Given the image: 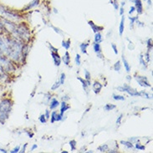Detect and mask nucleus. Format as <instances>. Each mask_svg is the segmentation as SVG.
Returning <instances> with one entry per match:
<instances>
[{"mask_svg":"<svg viewBox=\"0 0 153 153\" xmlns=\"http://www.w3.org/2000/svg\"><path fill=\"white\" fill-rule=\"evenodd\" d=\"M12 109V102L8 99H5L0 102V124H4L8 120Z\"/></svg>","mask_w":153,"mask_h":153,"instance_id":"f257e3e1","label":"nucleus"},{"mask_svg":"<svg viewBox=\"0 0 153 153\" xmlns=\"http://www.w3.org/2000/svg\"><path fill=\"white\" fill-rule=\"evenodd\" d=\"M0 67L4 71H14V67L13 66L11 62L8 60L7 57H5L3 53L0 51Z\"/></svg>","mask_w":153,"mask_h":153,"instance_id":"f03ea898","label":"nucleus"},{"mask_svg":"<svg viewBox=\"0 0 153 153\" xmlns=\"http://www.w3.org/2000/svg\"><path fill=\"white\" fill-rule=\"evenodd\" d=\"M117 90L120 91H122V92H126V93H128L129 95H131V96H137V95L139 96V93L136 90L132 89L128 85H124L123 86L117 87Z\"/></svg>","mask_w":153,"mask_h":153,"instance_id":"7ed1b4c3","label":"nucleus"},{"mask_svg":"<svg viewBox=\"0 0 153 153\" xmlns=\"http://www.w3.org/2000/svg\"><path fill=\"white\" fill-rule=\"evenodd\" d=\"M137 81L139 83V85L142 87H151V84L148 82V79L144 76H137L136 77Z\"/></svg>","mask_w":153,"mask_h":153,"instance_id":"20e7f679","label":"nucleus"},{"mask_svg":"<svg viewBox=\"0 0 153 153\" xmlns=\"http://www.w3.org/2000/svg\"><path fill=\"white\" fill-rule=\"evenodd\" d=\"M51 55H52V58L54 59V65L56 66H59L60 65V63H61V59L59 57V55L58 53H55V52H51Z\"/></svg>","mask_w":153,"mask_h":153,"instance_id":"39448f33","label":"nucleus"},{"mask_svg":"<svg viewBox=\"0 0 153 153\" xmlns=\"http://www.w3.org/2000/svg\"><path fill=\"white\" fill-rule=\"evenodd\" d=\"M133 3L136 5L135 8L137 9V13H138L139 14H141V13H143V9H142V4H141V0H134Z\"/></svg>","mask_w":153,"mask_h":153,"instance_id":"423d86ee","label":"nucleus"},{"mask_svg":"<svg viewBox=\"0 0 153 153\" xmlns=\"http://www.w3.org/2000/svg\"><path fill=\"white\" fill-rule=\"evenodd\" d=\"M88 24H89V25L91 27V29L94 31V33H98V32H100V31H101V30H103L104 29L103 27H100V26L95 25L92 21H89Z\"/></svg>","mask_w":153,"mask_h":153,"instance_id":"0eeeda50","label":"nucleus"},{"mask_svg":"<svg viewBox=\"0 0 153 153\" xmlns=\"http://www.w3.org/2000/svg\"><path fill=\"white\" fill-rule=\"evenodd\" d=\"M94 50L96 54H98L100 58H102V54H101V47H100V45L99 43H95L94 44Z\"/></svg>","mask_w":153,"mask_h":153,"instance_id":"6e6552de","label":"nucleus"},{"mask_svg":"<svg viewBox=\"0 0 153 153\" xmlns=\"http://www.w3.org/2000/svg\"><path fill=\"white\" fill-rule=\"evenodd\" d=\"M70 108H71V107H70V105H68L65 101H63L62 103H61V109H60V116H64V113L67 110H69Z\"/></svg>","mask_w":153,"mask_h":153,"instance_id":"1a4fd4ad","label":"nucleus"},{"mask_svg":"<svg viewBox=\"0 0 153 153\" xmlns=\"http://www.w3.org/2000/svg\"><path fill=\"white\" fill-rule=\"evenodd\" d=\"M62 60L66 65H69V64L71 62V57H70V54H69L68 51H66V52H65V54L63 56Z\"/></svg>","mask_w":153,"mask_h":153,"instance_id":"9d476101","label":"nucleus"},{"mask_svg":"<svg viewBox=\"0 0 153 153\" xmlns=\"http://www.w3.org/2000/svg\"><path fill=\"white\" fill-rule=\"evenodd\" d=\"M101 88H102V85H101V84H100L99 82L94 83V85H93V89H94V91H95V94H98L100 92V91L101 90Z\"/></svg>","mask_w":153,"mask_h":153,"instance_id":"9b49d317","label":"nucleus"},{"mask_svg":"<svg viewBox=\"0 0 153 153\" xmlns=\"http://www.w3.org/2000/svg\"><path fill=\"white\" fill-rule=\"evenodd\" d=\"M77 79H78L81 82V84H82V86H83V88H84L85 91L86 93H88V91H89V90H88V86H89V85H87L86 80H85V79H83L80 78V77H78Z\"/></svg>","mask_w":153,"mask_h":153,"instance_id":"f8f14e48","label":"nucleus"},{"mask_svg":"<svg viewBox=\"0 0 153 153\" xmlns=\"http://www.w3.org/2000/svg\"><path fill=\"white\" fill-rule=\"evenodd\" d=\"M122 61H123V64H124V66L125 69H126V71H127V72H130L131 71V66H130V65H129L128 61L126 59L124 55H122Z\"/></svg>","mask_w":153,"mask_h":153,"instance_id":"ddd939ff","label":"nucleus"},{"mask_svg":"<svg viewBox=\"0 0 153 153\" xmlns=\"http://www.w3.org/2000/svg\"><path fill=\"white\" fill-rule=\"evenodd\" d=\"M124 23H125V17L123 16L121 18V21L120 24V28H119V32H120V35H122V33L124 32Z\"/></svg>","mask_w":153,"mask_h":153,"instance_id":"4468645a","label":"nucleus"},{"mask_svg":"<svg viewBox=\"0 0 153 153\" xmlns=\"http://www.w3.org/2000/svg\"><path fill=\"white\" fill-rule=\"evenodd\" d=\"M59 101L56 99H53L52 100V101H51V103H50V109L51 110H54L55 108H57L59 106Z\"/></svg>","mask_w":153,"mask_h":153,"instance_id":"2eb2a0df","label":"nucleus"},{"mask_svg":"<svg viewBox=\"0 0 153 153\" xmlns=\"http://www.w3.org/2000/svg\"><path fill=\"white\" fill-rule=\"evenodd\" d=\"M85 80H86L87 85L90 86L91 85V73L86 70H85Z\"/></svg>","mask_w":153,"mask_h":153,"instance_id":"dca6fc26","label":"nucleus"},{"mask_svg":"<svg viewBox=\"0 0 153 153\" xmlns=\"http://www.w3.org/2000/svg\"><path fill=\"white\" fill-rule=\"evenodd\" d=\"M89 46V44L88 43H83L80 45V50H81V52H82L83 54H87V51H86V49L87 47Z\"/></svg>","mask_w":153,"mask_h":153,"instance_id":"f3484780","label":"nucleus"},{"mask_svg":"<svg viewBox=\"0 0 153 153\" xmlns=\"http://www.w3.org/2000/svg\"><path fill=\"white\" fill-rule=\"evenodd\" d=\"M116 106L115 105H111V104H106L105 106H104V110L106 111H111L113 109H115Z\"/></svg>","mask_w":153,"mask_h":153,"instance_id":"a211bd4d","label":"nucleus"},{"mask_svg":"<svg viewBox=\"0 0 153 153\" xmlns=\"http://www.w3.org/2000/svg\"><path fill=\"white\" fill-rule=\"evenodd\" d=\"M102 41V35L98 32V33H95V43H100Z\"/></svg>","mask_w":153,"mask_h":153,"instance_id":"6ab92c4d","label":"nucleus"},{"mask_svg":"<svg viewBox=\"0 0 153 153\" xmlns=\"http://www.w3.org/2000/svg\"><path fill=\"white\" fill-rule=\"evenodd\" d=\"M62 46L66 50H69V49H70V47H71V40H70V39H68L67 41H65V40H63V41H62Z\"/></svg>","mask_w":153,"mask_h":153,"instance_id":"aec40b11","label":"nucleus"},{"mask_svg":"<svg viewBox=\"0 0 153 153\" xmlns=\"http://www.w3.org/2000/svg\"><path fill=\"white\" fill-rule=\"evenodd\" d=\"M120 143L121 144H123L124 146H126L127 148H129V149H133V145L131 142H130V141H120Z\"/></svg>","mask_w":153,"mask_h":153,"instance_id":"412c9836","label":"nucleus"},{"mask_svg":"<svg viewBox=\"0 0 153 153\" xmlns=\"http://www.w3.org/2000/svg\"><path fill=\"white\" fill-rule=\"evenodd\" d=\"M120 68H121V64L120 61H117V62L114 65V70L117 72H119L120 71Z\"/></svg>","mask_w":153,"mask_h":153,"instance_id":"4be33fe9","label":"nucleus"},{"mask_svg":"<svg viewBox=\"0 0 153 153\" xmlns=\"http://www.w3.org/2000/svg\"><path fill=\"white\" fill-rule=\"evenodd\" d=\"M5 79H6L5 71L0 67V80H5Z\"/></svg>","mask_w":153,"mask_h":153,"instance_id":"5701e85b","label":"nucleus"},{"mask_svg":"<svg viewBox=\"0 0 153 153\" xmlns=\"http://www.w3.org/2000/svg\"><path fill=\"white\" fill-rule=\"evenodd\" d=\"M139 96H141V97H143V98H146V99H151L152 97H150L149 95L146 92V91H141L140 93H139Z\"/></svg>","mask_w":153,"mask_h":153,"instance_id":"b1692460","label":"nucleus"},{"mask_svg":"<svg viewBox=\"0 0 153 153\" xmlns=\"http://www.w3.org/2000/svg\"><path fill=\"white\" fill-rule=\"evenodd\" d=\"M108 146L106 145V144H105V145H102L100 146H99L98 147V150H99L100 152H106V151H108Z\"/></svg>","mask_w":153,"mask_h":153,"instance_id":"393cba45","label":"nucleus"},{"mask_svg":"<svg viewBox=\"0 0 153 153\" xmlns=\"http://www.w3.org/2000/svg\"><path fill=\"white\" fill-rule=\"evenodd\" d=\"M129 19H130V21H131V28L132 29L133 28V25H134V23L136 22V21L138 19V17H135V18H132V17H129Z\"/></svg>","mask_w":153,"mask_h":153,"instance_id":"a878e982","label":"nucleus"},{"mask_svg":"<svg viewBox=\"0 0 153 153\" xmlns=\"http://www.w3.org/2000/svg\"><path fill=\"white\" fill-rule=\"evenodd\" d=\"M70 146H71V152H74L75 150V146H76V141L75 140H72L70 141Z\"/></svg>","mask_w":153,"mask_h":153,"instance_id":"bb28decb","label":"nucleus"},{"mask_svg":"<svg viewBox=\"0 0 153 153\" xmlns=\"http://www.w3.org/2000/svg\"><path fill=\"white\" fill-rule=\"evenodd\" d=\"M113 99L116 100H125V97L122 95H113Z\"/></svg>","mask_w":153,"mask_h":153,"instance_id":"cd10ccee","label":"nucleus"},{"mask_svg":"<svg viewBox=\"0 0 153 153\" xmlns=\"http://www.w3.org/2000/svg\"><path fill=\"white\" fill-rule=\"evenodd\" d=\"M152 39H149L148 40H147V49H148V50H147V52H150L151 50H152Z\"/></svg>","mask_w":153,"mask_h":153,"instance_id":"c85d7f7f","label":"nucleus"},{"mask_svg":"<svg viewBox=\"0 0 153 153\" xmlns=\"http://www.w3.org/2000/svg\"><path fill=\"white\" fill-rule=\"evenodd\" d=\"M59 85H60V83H59V81H56V82L54 84V85L51 87V90H52V91H55L56 89H58L59 87Z\"/></svg>","mask_w":153,"mask_h":153,"instance_id":"c756f323","label":"nucleus"},{"mask_svg":"<svg viewBox=\"0 0 153 153\" xmlns=\"http://www.w3.org/2000/svg\"><path fill=\"white\" fill-rule=\"evenodd\" d=\"M65 73H62L61 75H60V79H59L60 85H64V84H65Z\"/></svg>","mask_w":153,"mask_h":153,"instance_id":"7c9ffc66","label":"nucleus"},{"mask_svg":"<svg viewBox=\"0 0 153 153\" xmlns=\"http://www.w3.org/2000/svg\"><path fill=\"white\" fill-rule=\"evenodd\" d=\"M140 63L141 64V65L144 67L145 69H146V67H147V65H146V62L144 61V59H143V56L142 55H140Z\"/></svg>","mask_w":153,"mask_h":153,"instance_id":"2f4dec72","label":"nucleus"},{"mask_svg":"<svg viewBox=\"0 0 153 153\" xmlns=\"http://www.w3.org/2000/svg\"><path fill=\"white\" fill-rule=\"evenodd\" d=\"M75 63H76L77 65H80V63H81V61H80V55L79 54H76V56H75Z\"/></svg>","mask_w":153,"mask_h":153,"instance_id":"473e14b6","label":"nucleus"},{"mask_svg":"<svg viewBox=\"0 0 153 153\" xmlns=\"http://www.w3.org/2000/svg\"><path fill=\"white\" fill-rule=\"evenodd\" d=\"M136 148L138 150H141V151H142V150H145V146L141 145L140 143H137V144H136Z\"/></svg>","mask_w":153,"mask_h":153,"instance_id":"72a5a7b5","label":"nucleus"},{"mask_svg":"<svg viewBox=\"0 0 153 153\" xmlns=\"http://www.w3.org/2000/svg\"><path fill=\"white\" fill-rule=\"evenodd\" d=\"M39 120H40V122L41 123H45L46 122V117L45 115H41L40 117H39Z\"/></svg>","mask_w":153,"mask_h":153,"instance_id":"f704fd0d","label":"nucleus"},{"mask_svg":"<svg viewBox=\"0 0 153 153\" xmlns=\"http://www.w3.org/2000/svg\"><path fill=\"white\" fill-rule=\"evenodd\" d=\"M122 117H123V115H120L118 118H117V120H116V124L118 125H120V122H121V120H122Z\"/></svg>","mask_w":153,"mask_h":153,"instance_id":"c9c22d12","label":"nucleus"},{"mask_svg":"<svg viewBox=\"0 0 153 153\" xmlns=\"http://www.w3.org/2000/svg\"><path fill=\"white\" fill-rule=\"evenodd\" d=\"M112 5L114 6V8H116V10L119 8V6H118V4H117V0H114V1H113V4H112Z\"/></svg>","mask_w":153,"mask_h":153,"instance_id":"e433bc0d","label":"nucleus"},{"mask_svg":"<svg viewBox=\"0 0 153 153\" xmlns=\"http://www.w3.org/2000/svg\"><path fill=\"white\" fill-rule=\"evenodd\" d=\"M55 114H56V112L54 111L52 113V116H51V123H54L55 120H54V118H55Z\"/></svg>","mask_w":153,"mask_h":153,"instance_id":"4c0bfd02","label":"nucleus"},{"mask_svg":"<svg viewBox=\"0 0 153 153\" xmlns=\"http://www.w3.org/2000/svg\"><path fill=\"white\" fill-rule=\"evenodd\" d=\"M111 47H112V49H113V50H114V52H115V54H118V50H117V49H116V45H114V44H111Z\"/></svg>","mask_w":153,"mask_h":153,"instance_id":"58836bf2","label":"nucleus"},{"mask_svg":"<svg viewBox=\"0 0 153 153\" xmlns=\"http://www.w3.org/2000/svg\"><path fill=\"white\" fill-rule=\"evenodd\" d=\"M50 49L51 50V52H55V53H57V52H58V49H55V48L53 47L51 45H50Z\"/></svg>","mask_w":153,"mask_h":153,"instance_id":"ea45409f","label":"nucleus"},{"mask_svg":"<svg viewBox=\"0 0 153 153\" xmlns=\"http://www.w3.org/2000/svg\"><path fill=\"white\" fill-rule=\"evenodd\" d=\"M136 11V8H135V6H132V7H131V9H130V11H129V14H132L133 13Z\"/></svg>","mask_w":153,"mask_h":153,"instance_id":"a19ab883","label":"nucleus"},{"mask_svg":"<svg viewBox=\"0 0 153 153\" xmlns=\"http://www.w3.org/2000/svg\"><path fill=\"white\" fill-rule=\"evenodd\" d=\"M149 53H150V52H147V53L146 54V61H147V63L150 62V60H151V59H150V54H149Z\"/></svg>","mask_w":153,"mask_h":153,"instance_id":"79ce46f5","label":"nucleus"},{"mask_svg":"<svg viewBox=\"0 0 153 153\" xmlns=\"http://www.w3.org/2000/svg\"><path fill=\"white\" fill-rule=\"evenodd\" d=\"M19 148H20V147H19V146H17L16 148H14V149L13 150V151H11V152H12V153L18 152H19Z\"/></svg>","mask_w":153,"mask_h":153,"instance_id":"37998d69","label":"nucleus"},{"mask_svg":"<svg viewBox=\"0 0 153 153\" xmlns=\"http://www.w3.org/2000/svg\"><path fill=\"white\" fill-rule=\"evenodd\" d=\"M45 116L46 119H49V118H50V112H49L48 110L45 111Z\"/></svg>","mask_w":153,"mask_h":153,"instance_id":"c03bdc74","label":"nucleus"},{"mask_svg":"<svg viewBox=\"0 0 153 153\" xmlns=\"http://www.w3.org/2000/svg\"><path fill=\"white\" fill-rule=\"evenodd\" d=\"M52 28L54 29V31H55V32H57V33H59V34H61V33H62V32H61V31H60L59 29H56L55 27H52Z\"/></svg>","mask_w":153,"mask_h":153,"instance_id":"a18cd8bd","label":"nucleus"},{"mask_svg":"<svg viewBox=\"0 0 153 153\" xmlns=\"http://www.w3.org/2000/svg\"><path fill=\"white\" fill-rule=\"evenodd\" d=\"M129 141H131V142H133V141H138V139H137V138H130Z\"/></svg>","mask_w":153,"mask_h":153,"instance_id":"49530a36","label":"nucleus"},{"mask_svg":"<svg viewBox=\"0 0 153 153\" xmlns=\"http://www.w3.org/2000/svg\"><path fill=\"white\" fill-rule=\"evenodd\" d=\"M123 13H124V8H123V7H121L120 9V15H123Z\"/></svg>","mask_w":153,"mask_h":153,"instance_id":"de8ad7c7","label":"nucleus"},{"mask_svg":"<svg viewBox=\"0 0 153 153\" xmlns=\"http://www.w3.org/2000/svg\"><path fill=\"white\" fill-rule=\"evenodd\" d=\"M26 146H27V144H25V146L23 147V149H22V151H21V152H25V149H26Z\"/></svg>","mask_w":153,"mask_h":153,"instance_id":"09e8293b","label":"nucleus"},{"mask_svg":"<svg viewBox=\"0 0 153 153\" xmlns=\"http://www.w3.org/2000/svg\"><path fill=\"white\" fill-rule=\"evenodd\" d=\"M37 147H38L37 145H33V146H32V148H31V151H33V150H34V149H36Z\"/></svg>","mask_w":153,"mask_h":153,"instance_id":"8fccbe9b","label":"nucleus"},{"mask_svg":"<svg viewBox=\"0 0 153 153\" xmlns=\"http://www.w3.org/2000/svg\"><path fill=\"white\" fill-rule=\"evenodd\" d=\"M109 152H117L115 150H111V151H109Z\"/></svg>","mask_w":153,"mask_h":153,"instance_id":"3c124183","label":"nucleus"},{"mask_svg":"<svg viewBox=\"0 0 153 153\" xmlns=\"http://www.w3.org/2000/svg\"><path fill=\"white\" fill-rule=\"evenodd\" d=\"M127 79H128V80H131V76H127Z\"/></svg>","mask_w":153,"mask_h":153,"instance_id":"603ef678","label":"nucleus"},{"mask_svg":"<svg viewBox=\"0 0 153 153\" xmlns=\"http://www.w3.org/2000/svg\"><path fill=\"white\" fill-rule=\"evenodd\" d=\"M148 4H149V5H152V1H151V0H148Z\"/></svg>","mask_w":153,"mask_h":153,"instance_id":"864d4df0","label":"nucleus"}]
</instances>
